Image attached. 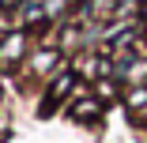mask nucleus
I'll return each mask as SVG.
<instances>
[{
  "label": "nucleus",
  "instance_id": "1",
  "mask_svg": "<svg viewBox=\"0 0 147 143\" xmlns=\"http://www.w3.org/2000/svg\"><path fill=\"white\" fill-rule=\"evenodd\" d=\"M72 87H76V72H72V68H68V72H57V75H53V87H49V94H45V113L61 102Z\"/></svg>",
  "mask_w": 147,
  "mask_h": 143
},
{
  "label": "nucleus",
  "instance_id": "2",
  "mask_svg": "<svg viewBox=\"0 0 147 143\" xmlns=\"http://www.w3.org/2000/svg\"><path fill=\"white\" fill-rule=\"evenodd\" d=\"M23 49H26V38L15 30V34H8L4 42H0V64L4 68H15L19 64V56H23Z\"/></svg>",
  "mask_w": 147,
  "mask_h": 143
},
{
  "label": "nucleus",
  "instance_id": "3",
  "mask_svg": "<svg viewBox=\"0 0 147 143\" xmlns=\"http://www.w3.org/2000/svg\"><path fill=\"white\" fill-rule=\"evenodd\" d=\"M113 8H117V0H91L83 8V19H109Z\"/></svg>",
  "mask_w": 147,
  "mask_h": 143
},
{
  "label": "nucleus",
  "instance_id": "4",
  "mask_svg": "<svg viewBox=\"0 0 147 143\" xmlns=\"http://www.w3.org/2000/svg\"><path fill=\"white\" fill-rule=\"evenodd\" d=\"M98 113H102V105H98L94 98H83V102L72 105V117H76V121H94Z\"/></svg>",
  "mask_w": 147,
  "mask_h": 143
},
{
  "label": "nucleus",
  "instance_id": "5",
  "mask_svg": "<svg viewBox=\"0 0 147 143\" xmlns=\"http://www.w3.org/2000/svg\"><path fill=\"white\" fill-rule=\"evenodd\" d=\"M19 4V0H0V8H15Z\"/></svg>",
  "mask_w": 147,
  "mask_h": 143
},
{
  "label": "nucleus",
  "instance_id": "6",
  "mask_svg": "<svg viewBox=\"0 0 147 143\" xmlns=\"http://www.w3.org/2000/svg\"><path fill=\"white\" fill-rule=\"evenodd\" d=\"M143 19H147V0H143Z\"/></svg>",
  "mask_w": 147,
  "mask_h": 143
}]
</instances>
